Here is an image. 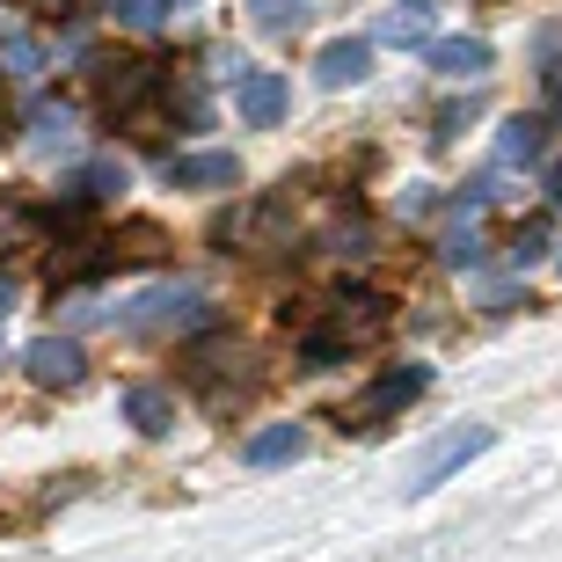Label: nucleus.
Returning <instances> with one entry per match:
<instances>
[{"mask_svg": "<svg viewBox=\"0 0 562 562\" xmlns=\"http://www.w3.org/2000/svg\"><path fill=\"white\" fill-rule=\"evenodd\" d=\"M30 139H37L44 154L66 146V139H74V110H66V103H37V110H30Z\"/></svg>", "mask_w": 562, "mask_h": 562, "instance_id": "4468645a", "label": "nucleus"}, {"mask_svg": "<svg viewBox=\"0 0 562 562\" xmlns=\"http://www.w3.org/2000/svg\"><path fill=\"white\" fill-rule=\"evenodd\" d=\"M424 59H431V74H446V81H475V74H490V44L482 37H431Z\"/></svg>", "mask_w": 562, "mask_h": 562, "instance_id": "9d476101", "label": "nucleus"}, {"mask_svg": "<svg viewBox=\"0 0 562 562\" xmlns=\"http://www.w3.org/2000/svg\"><path fill=\"white\" fill-rule=\"evenodd\" d=\"M387 329V300H373V292H358V300H336L329 329H307L300 336V351L314 358V366H329V358H344L351 344H366V336Z\"/></svg>", "mask_w": 562, "mask_h": 562, "instance_id": "f257e3e1", "label": "nucleus"}, {"mask_svg": "<svg viewBox=\"0 0 562 562\" xmlns=\"http://www.w3.org/2000/svg\"><path fill=\"white\" fill-rule=\"evenodd\" d=\"M0 66H8V74H22V81H30V74H37V66H44L37 37H0Z\"/></svg>", "mask_w": 562, "mask_h": 562, "instance_id": "f3484780", "label": "nucleus"}, {"mask_svg": "<svg viewBox=\"0 0 562 562\" xmlns=\"http://www.w3.org/2000/svg\"><path fill=\"white\" fill-rule=\"evenodd\" d=\"M548 198H555V205H562V168H548Z\"/></svg>", "mask_w": 562, "mask_h": 562, "instance_id": "b1692460", "label": "nucleus"}, {"mask_svg": "<svg viewBox=\"0 0 562 562\" xmlns=\"http://www.w3.org/2000/svg\"><path fill=\"white\" fill-rule=\"evenodd\" d=\"M117 190H125V168H117V161H95L81 183H74V198H117Z\"/></svg>", "mask_w": 562, "mask_h": 562, "instance_id": "a211bd4d", "label": "nucleus"}, {"mask_svg": "<svg viewBox=\"0 0 562 562\" xmlns=\"http://www.w3.org/2000/svg\"><path fill=\"white\" fill-rule=\"evenodd\" d=\"M95 88H103V110L110 117H132L154 88V66L146 59H95Z\"/></svg>", "mask_w": 562, "mask_h": 562, "instance_id": "39448f33", "label": "nucleus"}, {"mask_svg": "<svg viewBox=\"0 0 562 562\" xmlns=\"http://www.w3.org/2000/svg\"><path fill=\"white\" fill-rule=\"evenodd\" d=\"M22 8H37V15H66L74 0H22Z\"/></svg>", "mask_w": 562, "mask_h": 562, "instance_id": "5701e85b", "label": "nucleus"}, {"mask_svg": "<svg viewBox=\"0 0 562 562\" xmlns=\"http://www.w3.org/2000/svg\"><path fill=\"white\" fill-rule=\"evenodd\" d=\"M161 176L176 190H227V183H241V161L234 154H168Z\"/></svg>", "mask_w": 562, "mask_h": 562, "instance_id": "423d86ee", "label": "nucleus"}, {"mask_svg": "<svg viewBox=\"0 0 562 562\" xmlns=\"http://www.w3.org/2000/svg\"><path fill=\"white\" fill-rule=\"evenodd\" d=\"M555 263H562V256H555Z\"/></svg>", "mask_w": 562, "mask_h": 562, "instance_id": "393cba45", "label": "nucleus"}, {"mask_svg": "<svg viewBox=\"0 0 562 562\" xmlns=\"http://www.w3.org/2000/svg\"><path fill=\"white\" fill-rule=\"evenodd\" d=\"M541 154V117H512L497 132V161H533Z\"/></svg>", "mask_w": 562, "mask_h": 562, "instance_id": "dca6fc26", "label": "nucleus"}, {"mask_svg": "<svg viewBox=\"0 0 562 562\" xmlns=\"http://www.w3.org/2000/svg\"><path fill=\"white\" fill-rule=\"evenodd\" d=\"M22 227H30V220H22V212H0V249H8V241H15Z\"/></svg>", "mask_w": 562, "mask_h": 562, "instance_id": "4be33fe9", "label": "nucleus"}, {"mask_svg": "<svg viewBox=\"0 0 562 562\" xmlns=\"http://www.w3.org/2000/svg\"><path fill=\"white\" fill-rule=\"evenodd\" d=\"M22 366H30V380L37 387H81V373H88V358H81V344H66V336H37L30 351H22Z\"/></svg>", "mask_w": 562, "mask_h": 562, "instance_id": "20e7f679", "label": "nucleus"}, {"mask_svg": "<svg viewBox=\"0 0 562 562\" xmlns=\"http://www.w3.org/2000/svg\"><path fill=\"white\" fill-rule=\"evenodd\" d=\"M424 387H431V373H424V366H395V373H387V380L373 387V395H366V402L351 409V424H380V417H395L402 402H417Z\"/></svg>", "mask_w": 562, "mask_h": 562, "instance_id": "0eeeda50", "label": "nucleus"}, {"mask_svg": "<svg viewBox=\"0 0 562 562\" xmlns=\"http://www.w3.org/2000/svg\"><path fill=\"white\" fill-rule=\"evenodd\" d=\"M168 0H117V22H132V30H161Z\"/></svg>", "mask_w": 562, "mask_h": 562, "instance_id": "aec40b11", "label": "nucleus"}, {"mask_svg": "<svg viewBox=\"0 0 562 562\" xmlns=\"http://www.w3.org/2000/svg\"><path fill=\"white\" fill-rule=\"evenodd\" d=\"M234 103H241V117H249L256 132H271L278 117H285L292 88H285V74H241V88H234Z\"/></svg>", "mask_w": 562, "mask_h": 562, "instance_id": "1a4fd4ad", "label": "nucleus"}, {"mask_svg": "<svg viewBox=\"0 0 562 562\" xmlns=\"http://www.w3.org/2000/svg\"><path fill=\"white\" fill-rule=\"evenodd\" d=\"M468 117H475V103H446V110H438V132H431V139H453Z\"/></svg>", "mask_w": 562, "mask_h": 562, "instance_id": "412c9836", "label": "nucleus"}, {"mask_svg": "<svg viewBox=\"0 0 562 562\" xmlns=\"http://www.w3.org/2000/svg\"><path fill=\"white\" fill-rule=\"evenodd\" d=\"M373 74V44L366 37H336V44H322V59H314V81L322 88H358Z\"/></svg>", "mask_w": 562, "mask_h": 562, "instance_id": "6e6552de", "label": "nucleus"}, {"mask_svg": "<svg viewBox=\"0 0 562 562\" xmlns=\"http://www.w3.org/2000/svg\"><path fill=\"white\" fill-rule=\"evenodd\" d=\"M307 8H314V0H249L256 30H271V37H285V30H300V22H307Z\"/></svg>", "mask_w": 562, "mask_h": 562, "instance_id": "2eb2a0df", "label": "nucleus"}, {"mask_svg": "<svg viewBox=\"0 0 562 562\" xmlns=\"http://www.w3.org/2000/svg\"><path fill=\"white\" fill-rule=\"evenodd\" d=\"M205 322H220V314H212V300H205V292H190V285H176V292H146L139 307L125 314V329H139V336L205 329Z\"/></svg>", "mask_w": 562, "mask_h": 562, "instance_id": "f03ea898", "label": "nucleus"}, {"mask_svg": "<svg viewBox=\"0 0 562 562\" xmlns=\"http://www.w3.org/2000/svg\"><path fill=\"white\" fill-rule=\"evenodd\" d=\"M490 446H497V431H490V424H460L453 438H438L431 453L417 460V475H409V497H424V490H438L446 475H460V468H468V460H482Z\"/></svg>", "mask_w": 562, "mask_h": 562, "instance_id": "7ed1b4c3", "label": "nucleus"}, {"mask_svg": "<svg viewBox=\"0 0 562 562\" xmlns=\"http://www.w3.org/2000/svg\"><path fill=\"white\" fill-rule=\"evenodd\" d=\"M431 0H395V8H387V15H380V30L373 37L380 44H402V52H409V44H431Z\"/></svg>", "mask_w": 562, "mask_h": 562, "instance_id": "9b49d317", "label": "nucleus"}, {"mask_svg": "<svg viewBox=\"0 0 562 562\" xmlns=\"http://www.w3.org/2000/svg\"><path fill=\"white\" fill-rule=\"evenodd\" d=\"M125 417L139 424L146 438H161L168 424H176V402H168V387H125Z\"/></svg>", "mask_w": 562, "mask_h": 562, "instance_id": "ddd939ff", "label": "nucleus"}, {"mask_svg": "<svg viewBox=\"0 0 562 562\" xmlns=\"http://www.w3.org/2000/svg\"><path fill=\"white\" fill-rule=\"evenodd\" d=\"M541 256H548V227L533 220V227H519V234H512V263L526 271V263H541Z\"/></svg>", "mask_w": 562, "mask_h": 562, "instance_id": "6ab92c4d", "label": "nucleus"}, {"mask_svg": "<svg viewBox=\"0 0 562 562\" xmlns=\"http://www.w3.org/2000/svg\"><path fill=\"white\" fill-rule=\"evenodd\" d=\"M300 453H307V431H300V424H271V431H256L249 446H241L249 468H278V460H300Z\"/></svg>", "mask_w": 562, "mask_h": 562, "instance_id": "f8f14e48", "label": "nucleus"}]
</instances>
